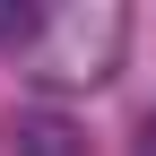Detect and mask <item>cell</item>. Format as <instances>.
Segmentation results:
<instances>
[{"label":"cell","instance_id":"6da1fadb","mask_svg":"<svg viewBox=\"0 0 156 156\" xmlns=\"http://www.w3.org/2000/svg\"><path fill=\"white\" fill-rule=\"evenodd\" d=\"M122 44H130V17L113 0H87V9H61L44 17V35L26 44V78L35 87H104L122 69Z\"/></svg>","mask_w":156,"mask_h":156},{"label":"cell","instance_id":"7a4b0ae2","mask_svg":"<svg viewBox=\"0 0 156 156\" xmlns=\"http://www.w3.org/2000/svg\"><path fill=\"white\" fill-rule=\"evenodd\" d=\"M17 156H87V130L61 113H26L17 122Z\"/></svg>","mask_w":156,"mask_h":156},{"label":"cell","instance_id":"3957f363","mask_svg":"<svg viewBox=\"0 0 156 156\" xmlns=\"http://www.w3.org/2000/svg\"><path fill=\"white\" fill-rule=\"evenodd\" d=\"M35 35H44V9H26V0H0V44H35Z\"/></svg>","mask_w":156,"mask_h":156}]
</instances>
